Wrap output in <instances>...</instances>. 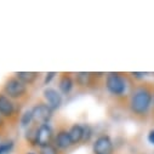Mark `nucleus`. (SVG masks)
<instances>
[{"label":"nucleus","instance_id":"21","mask_svg":"<svg viewBox=\"0 0 154 154\" xmlns=\"http://www.w3.org/2000/svg\"><path fill=\"white\" fill-rule=\"evenodd\" d=\"M153 103H154V92H153Z\"/></svg>","mask_w":154,"mask_h":154},{"label":"nucleus","instance_id":"18","mask_svg":"<svg viewBox=\"0 0 154 154\" xmlns=\"http://www.w3.org/2000/svg\"><path fill=\"white\" fill-rule=\"evenodd\" d=\"M56 75H57V73H55V72H50V73H48V74H46V76H45V80H44V85L50 84V83H51V80L55 78Z\"/></svg>","mask_w":154,"mask_h":154},{"label":"nucleus","instance_id":"2","mask_svg":"<svg viewBox=\"0 0 154 154\" xmlns=\"http://www.w3.org/2000/svg\"><path fill=\"white\" fill-rule=\"evenodd\" d=\"M106 88L114 96H123L126 92V80L119 73H108L106 76Z\"/></svg>","mask_w":154,"mask_h":154},{"label":"nucleus","instance_id":"1","mask_svg":"<svg viewBox=\"0 0 154 154\" xmlns=\"http://www.w3.org/2000/svg\"><path fill=\"white\" fill-rule=\"evenodd\" d=\"M129 104L131 112L135 115L144 117L148 114L153 104V92L146 86H140L132 91Z\"/></svg>","mask_w":154,"mask_h":154},{"label":"nucleus","instance_id":"15","mask_svg":"<svg viewBox=\"0 0 154 154\" xmlns=\"http://www.w3.org/2000/svg\"><path fill=\"white\" fill-rule=\"evenodd\" d=\"M12 148H14V142L12 141L0 143V154H8L12 150Z\"/></svg>","mask_w":154,"mask_h":154},{"label":"nucleus","instance_id":"4","mask_svg":"<svg viewBox=\"0 0 154 154\" xmlns=\"http://www.w3.org/2000/svg\"><path fill=\"white\" fill-rule=\"evenodd\" d=\"M52 109L48 106V103H38L32 108V115H33V123L36 125L48 124L52 117Z\"/></svg>","mask_w":154,"mask_h":154},{"label":"nucleus","instance_id":"22","mask_svg":"<svg viewBox=\"0 0 154 154\" xmlns=\"http://www.w3.org/2000/svg\"><path fill=\"white\" fill-rule=\"evenodd\" d=\"M27 154H34V153H27Z\"/></svg>","mask_w":154,"mask_h":154},{"label":"nucleus","instance_id":"9","mask_svg":"<svg viewBox=\"0 0 154 154\" xmlns=\"http://www.w3.org/2000/svg\"><path fill=\"white\" fill-rule=\"evenodd\" d=\"M54 141H55V147L57 149H68L70 146H73L69 137V132L67 130H60L56 137L54 138Z\"/></svg>","mask_w":154,"mask_h":154},{"label":"nucleus","instance_id":"19","mask_svg":"<svg viewBox=\"0 0 154 154\" xmlns=\"http://www.w3.org/2000/svg\"><path fill=\"white\" fill-rule=\"evenodd\" d=\"M148 142L149 143H152V144H154V129H152L149 132H148Z\"/></svg>","mask_w":154,"mask_h":154},{"label":"nucleus","instance_id":"11","mask_svg":"<svg viewBox=\"0 0 154 154\" xmlns=\"http://www.w3.org/2000/svg\"><path fill=\"white\" fill-rule=\"evenodd\" d=\"M73 79H72V76L69 74H62L61 76V79H60V83H58V88H60V91L63 94V95H68L72 89H73Z\"/></svg>","mask_w":154,"mask_h":154},{"label":"nucleus","instance_id":"14","mask_svg":"<svg viewBox=\"0 0 154 154\" xmlns=\"http://www.w3.org/2000/svg\"><path fill=\"white\" fill-rule=\"evenodd\" d=\"M32 123H33L32 110H27V112H24V113L22 114V117H21V124H22V126H24V128L28 126V128H29Z\"/></svg>","mask_w":154,"mask_h":154},{"label":"nucleus","instance_id":"7","mask_svg":"<svg viewBox=\"0 0 154 154\" xmlns=\"http://www.w3.org/2000/svg\"><path fill=\"white\" fill-rule=\"evenodd\" d=\"M44 95V98L46 100V103L48 106L55 110V109H58L62 104V96L61 94L56 90V89H52V88H46L43 92Z\"/></svg>","mask_w":154,"mask_h":154},{"label":"nucleus","instance_id":"5","mask_svg":"<svg viewBox=\"0 0 154 154\" xmlns=\"http://www.w3.org/2000/svg\"><path fill=\"white\" fill-rule=\"evenodd\" d=\"M52 141H54V131L49 124H43L38 126L36 140H35V144L38 147H40V148L48 147L51 144Z\"/></svg>","mask_w":154,"mask_h":154},{"label":"nucleus","instance_id":"16","mask_svg":"<svg viewBox=\"0 0 154 154\" xmlns=\"http://www.w3.org/2000/svg\"><path fill=\"white\" fill-rule=\"evenodd\" d=\"M39 154H58V149H57L55 146L50 144V146H48V147L40 148Z\"/></svg>","mask_w":154,"mask_h":154},{"label":"nucleus","instance_id":"17","mask_svg":"<svg viewBox=\"0 0 154 154\" xmlns=\"http://www.w3.org/2000/svg\"><path fill=\"white\" fill-rule=\"evenodd\" d=\"M92 129L89 126V125H85L84 126V136H83V142H89L90 138L92 137Z\"/></svg>","mask_w":154,"mask_h":154},{"label":"nucleus","instance_id":"13","mask_svg":"<svg viewBox=\"0 0 154 154\" xmlns=\"http://www.w3.org/2000/svg\"><path fill=\"white\" fill-rule=\"evenodd\" d=\"M15 75H16L17 79H20L26 85L33 84L38 79V76H39V74H38L36 72H18Z\"/></svg>","mask_w":154,"mask_h":154},{"label":"nucleus","instance_id":"8","mask_svg":"<svg viewBox=\"0 0 154 154\" xmlns=\"http://www.w3.org/2000/svg\"><path fill=\"white\" fill-rule=\"evenodd\" d=\"M15 113V104L6 95L0 94V115L3 118H10Z\"/></svg>","mask_w":154,"mask_h":154},{"label":"nucleus","instance_id":"3","mask_svg":"<svg viewBox=\"0 0 154 154\" xmlns=\"http://www.w3.org/2000/svg\"><path fill=\"white\" fill-rule=\"evenodd\" d=\"M27 92V85L23 84L16 76L9 78L4 84V94L11 100L22 98Z\"/></svg>","mask_w":154,"mask_h":154},{"label":"nucleus","instance_id":"10","mask_svg":"<svg viewBox=\"0 0 154 154\" xmlns=\"http://www.w3.org/2000/svg\"><path fill=\"white\" fill-rule=\"evenodd\" d=\"M69 137L73 144H76L83 141V136H84V126L80 124H74L72 125V128L69 129Z\"/></svg>","mask_w":154,"mask_h":154},{"label":"nucleus","instance_id":"6","mask_svg":"<svg viewBox=\"0 0 154 154\" xmlns=\"http://www.w3.org/2000/svg\"><path fill=\"white\" fill-rule=\"evenodd\" d=\"M94 154H113L114 144L108 135H101L96 138L92 146Z\"/></svg>","mask_w":154,"mask_h":154},{"label":"nucleus","instance_id":"12","mask_svg":"<svg viewBox=\"0 0 154 154\" xmlns=\"http://www.w3.org/2000/svg\"><path fill=\"white\" fill-rule=\"evenodd\" d=\"M96 78L94 73L89 72H80L75 74V83L79 86H89L92 83V79Z\"/></svg>","mask_w":154,"mask_h":154},{"label":"nucleus","instance_id":"20","mask_svg":"<svg viewBox=\"0 0 154 154\" xmlns=\"http://www.w3.org/2000/svg\"><path fill=\"white\" fill-rule=\"evenodd\" d=\"M131 75L134 76V78H136V79H143L144 76H146V73H131Z\"/></svg>","mask_w":154,"mask_h":154}]
</instances>
